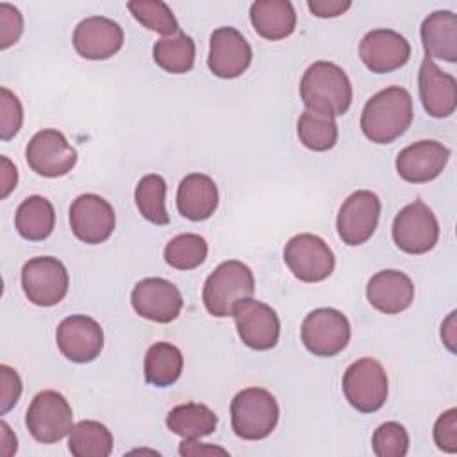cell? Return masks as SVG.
<instances>
[{
	"label": "cell",
	"instance_id": "6da1fadb",
	"mask_svg": "<svg viewBox=\"0 0 457 457\" xmlns=\"http://www.w3.org/2000/svg\"><path fill=\"white\" fill-rule=\"evenodd\" d=\"M412 96L405 87L389 86L375 93L361 112L362 134L377 145H387L405 134L412 123Z\"/></svg>",
	"mask_w": 457,
	"mask_h": 457
},
{
	"label": "cell",
	"instance_id": "8fae6325",
	"mask_svg": "<svg viewBox=\"0 0 457 457\" xmlns=\"http://www.w3.org/2000/svg\"><path fill=\"white\" fill-rule=\"evenodd\" d=\"M25 159L30 170L41 177L55 179L70 173L77 164V150L57 129L36 132L27 148Z\"/></svg>",
	"mask_w": 457,
	"mask_h": 457
},
{
	"label": "cell",
	"instance_id": "83f0119b",
	"mask_svg": "<svg viewBox=\"0 0 457 457\" xmlns=\"http://www.w3.org/2000/svg\"><path fill=\"white\" fill-rule=\"evenodd\" d=\"M182 352L166 341L154 343L145 355V380L155 387L175 384L182 373Z\"/></svg>",
	"mask_w": 457,
	"mask_h": 457
},
{
	"label": "cell",
	"instance_id": "7a4b0ae2",
	"mask_svg": "<svg viewBox=\"0 0 457 457\" xmlns=\"http://www.w3.org/2000/svg\"><path fill=\"white\" fill-rule=\"evenodd\" d=\"M300 98L305 111L336 118L350 109L353 89L341 66L330 61H316L302 75Z\"/></svg>",
	"mask_w": 457,
	"mask_h": 457
},
{
	"label": "cell",
	"instance_id": "ba28073f",
	"mask_svg": "<svg viewBox=\"0 0 457 457\" xmlns=\"http://www.w3.org/2000/svg\"><path fill=\"white\" fill-rule=\"evenodd\" d=\"M300 336L312 355L334 357L346 348L352 330L348 318L341 311L320 307L303 318Z\"/></svg>",
	"mask_w": 457,
	"mask_h": 457
},
{
	"label": "cell",
	"instance_id": "7bdbcfd3",
	"mask_svg": "<svg viewBox=\"0 0 457 457\" xmlns=\"http://www.w3.org/2000/svg\"><path fill=\"white\" fill-rule=\"evenodd\" d=\"M441 339L448 346L450 352H455V311L441 325Z\"/></svg>",
	"mask_w": 457,
	"mask_h": 457
},
{
	"label": "cell",
	"instance_id": "5b68a950",
	"mask_svg": "<svg viewBox=\"0 0 457 457\" xmlns=\"http://www.w3.org/2000/svg\"><path fill=\"white\" fill-rule=\"evenodd\" d=\"M341 386L348 403L362 414L378 411L387 400L386 370L371 357H362L352 362L343 375Z\"/></svg>",
	"mask_w": 457,
	"mask_h": 457
},
{
	"label": "cell",
	"instance_id": "5bb4252c",
	"mask_svg": "<svg viewBox=\"0 0 457 457\" xmlns=\"http://www.w3.org/2000/svg\"><path fill=\"white\" fill-rule=\"evenodd\" d=\"M239 339L252 350H271L278 343L280 320L264 302L246 298L232 311Z\"/></svg>",
	"mask_w": 457,
	"mask_h": 457
},
{
	"label": "cell",
	"instance_id": "60d3db41",
	"mask_svg": "<svg viewBox=\"0 0 457 457\" xmlns=\"http://www.w3.org/2000/svg\"><path fill=\"white\" fill-rule=\"evenodd\" d=\"M18 182V170L16 166L5 157H0V198H7L9 193L16 187Z\"/></svg>",
	"mask_w": 457,
	"mask_h": 457
},
{
	"label": "cell",
	"instance_id": "ac0fdd59",
	"mask_svg": "<svg viewBox=\"0 0 457 457\" xmlns=\"http://www.w3.org/2000/svg\"><path fill=\"white\" fill-rule=\"evenodd\" d=\"M125 34L120 23L105 16H89L79 21L73 30V48L87 61L112 57L123 46Z\"/></svg>",
	"mask_w": 457,
	"mask_h": 457
},
{
	"label": "cell",
	"instance_id": "d6986e66",
	"mask_svg": "<svg viewBox=\"0 0 457 457\" xmlns=\"http://www.w3.org/2000/svg\"><path fill=\"white\" fill-rule=\"evenodd\" d=\"M359 57L370 71L389 73L409 61L411 43L396 30L375 29L361 39Z\"/></svg>",
	"mask_w": 457,
	"mask_h": 457
},
{
	"label": "cell",
	"instance_id": "b9f144b4",
	"mask_svg": "<svg viewBox=\"0 0 457 457\" xmlns=\"http://www.w3.org/2000/svg\"><path fill=\"white\" fill-rule=\"evenodd\" d=\"M180 455H209V453H221L227 455V450L220 446H207V445H198L196 439H184L179 446Z\"/></svg>",
	"mask_w": 457,
	"mask_h": 457
},
{
	"label": "cell",
	"instance_id": "484cf974",
	"mask_svg": "<svg viewBox=\"0 0 457 457\" xmlns=\"http://www.w3.org/2000/svg\"><path fill=\"white\" fill-rule=\"evenodd\" d=\"M14 227L27 241L46 239L55 227V211L52 202L41 195L27 196L16 209Z\"/></svg>",
	"mask_w": 457,
	"mask_h": 457
},
{
	"label": "cell",
	"instance_id": "ffe728a7",
	"mask_svg": "<svg viewBox=\"0 0 457 457\" xmlns=\"http://www.w3.org/2000/svg\"><path fill=\"white\" fill-rule=\"evenodd\" d=\"M450 150L434 139H421L405 146L395 161L396 173L411 184H425L437 179L448 164Z\"/></svg>",
	"mask_w": 457,
	"mask_h": 457
},
{
	"label": "cell",
	"instance_id": "f1b7e54d",
	"mask_svg": "<svg viewBox=\"0 0 457 457\" xmlns=\"http://www.w3.org/2000/svg\"><path fill=\"white\" fill-rule=\"evenodd\" d=\"M154 61L159 68L168 73H187L195 66L196 46L191 36L184 32H177L173 36H166L154 45L152 50Z\"/></svg>",
	"mask_w": 457,
	"mask_h": 457
},
{
	"label": "cell",
	"instance_id": "1f68e13d",
	"mask_svg": "<svg viewBox=\"0 0 457 457\" xmlns=\"http://www.w3.org/2000/svg\"><path fill=\"white\" fill-rule=\"evenodd\" d=\"M296 134L300 143L312 152H327L337 143V123L334 118L303 111L296 121Z\"/></svg>",
	"mask_w": 457,
	"mask_h": 457
},
{
	"label": "cell",
	"instance_id": "7402d4cb",
	"mask_svg": "<svg viewBox=\"0 0 457 457\" xmlns=\"http://www.w3.org/2000/svg\"><path fill=\"white\" fill-rule=\"evenodd\" d=\"M366 298L384 314H400L414 300V284L403 271L382 270L368 280Z\"/></svg>",
	"mask_w": 457,
	"mask_h": 457
},
{
	"label": "cell",
	"instance_id": "74e56055",
	"mask_svg": "<svg viewBox=\"0 0 457 457\" xmlns=\"http://www.w3.org/2000/svg\"><path fill=\"white\" fill-rule=\"evenodd\" d=\"M21 32H23L21 12L14 5L2 2L0 4V48L5 50L12 46L20 39Z\"/></svg>",
	"mask_w": 457,
	"mask_h": 457
},
{
	"label": "cell",
	"instance_id": "8d00e7d4",
	"mask_svg": "<svg viewBox=\"0 0 457 457\" xmlns=\"http://www.w3.org/2000/svg\"><path fill=\"white\" fill-rule=\"evenodd\" d=\"M434 443L446 453L457 452V409L445 411L434 423Z\"/></svg>",
	"mask_w": 457,
	"mask_h": 457
},
{
	"label": "cell",
	"instance_id": "d590c367",
	"mask_svg": "<svg viewBox=\"0 0 457 457\" xmlns=\"http://www.w3.org/2000/svg\"><path fill=\"white\" fill-rule=\"evenodd\" d=\"M0 139H12L23 123V107L20 98L7 87L0 89Z\"/></svg>",
	"mask_w": 457,
	"mask_h": 457
},
{
	"label": "cell",
	"instance_id": "836d02e7",
	"mask_svg": "<svg viewBox=\"0 0 457 457\" xmlns=\"http://www.w3.org/2000/svg\"><path fill=\"white\" fill-rule=\"evenodd\" d=\"M127 9L143 27L152 32L173 36L180 30L175 14L161 0H130L127 2Z\"/></svg>",
	"mask_w": 457,
	"mask_h": 457
},
{
	"label": "cell",
	"instance_id": "ee69618b",
	"mask_svg": "<svg viewBox=\"0 0 457 457\" xmlns=\"http://www.w3.org/2000/svg\"><path fill=\"white\" fill-rule=\"evenodd\" d=\"M0 432H2V448H0L2 453L4 455L16 453V448H18L16 436L11 432V428H9V425L5 421H0Z\"/></svg>",
	"mask_w": 457,
	"mask_h": 457
},
{
	"label": "cell",
	"instance_id": "603a6c76",
	"mask_svg": "<svg viewBox=\"0 0 457 457\" xmlns=\"http://www.w3.org/2000/svg\"><path fill=\"white\" fill-rule=\"evenodd\" d=\"M218 207L216 182L205 173L186 175L177 187V209L180 216L191 221H204Z\"/></svg>",
	"mask_w": 457,
	"mask_h": 457
},
{
	"label": "cell",
	"instance_id": "f546056e",
	"mask_svg": "<svg viewBox=\"0 0 457 457\" xmlns=\"http://www.w3.org/2000/svg\"><path fill=\"white\" fill-rule=\"evenodd\" d=\"M68 450L75 457H109L112 434L100 421L82 420L68 434Z\"/></svg>",
	"mask_w": 457,
	"mask_h": 457
},
{
	"label": "cell",
	"instance_id": "52a82bcc",
	"mask_svg": "<svg viewBox=\"0 0 457 457\" xmlns=\"http://www.w3.org/2000/svg\"><path fill=\"white\" fill-rule=\"evenodd\" d=\"M395 245L411 255L430 252L439 239V223L432 209L423 200L407 204L393 220Z\"/></svg>",
	"mask_w": 457,
	"mask_h": 457
},
{
	"label": "cell",
	"instance_id": "44dd1931",
	"mask_svg": "<svg viewBox=\"0 0 457 457\" xmlns=\"http://www.w3.org/2000/svg\"><path fill=\"white\" fill-rule=\"evenodd\" d=\"M418 91L425 112L432 118H448L457 107V80L425 57L418 71Z\"/></svg>",
	"mask_w": 457,
	"mask_h": 457
},
{
	"label": "cell",
	"instance_id": "9c48e42d",
	"mask_svg": "<svg viewBox=\"0 0 457 457\" xmlns=\"http://www.w3.org/2000/svg\"><path fill=\"white\" fill-rule=\"evenodd\" d=\"M284 262L298 280L314 284L332 275L336 257L330 246L320 236L302 232L286 243Z\"/></svg>",
	"mask_w": 457,
	"mask_h": 457
},
{
	"label": "cell",
	"instance_id": "e575fe53",
	"mask_svg": "<svg viewBox=\"0 0 457 457\" xmlns=\"http://www.w3.org/2000/svg\"><path fill=\"white\" fill-rule=\"evenodd\" d=\"M371 448L377 457H403L409 452V434L402 423L386 421L375 428Z\"/></svg>",
	"mask_w": 457,
	"mask_h": 457
},
{
	"label": "cell",
	"instance_id": "4dcf8cb0",
	"mask_svg": "<svg viewBox=\"0 0 457 457\" xmlns=\"http://www.w3.org/2000/svg\"><path fill=\"white\" fill-rule=\"evenodd\" d=\"M134 200L139 214L154 225H168L170 214L166 211V182L157 173H148L139 179L134 189Z\"/></svg>",
	"mask_w": 457,
	"mask_h": 457
},
{
	"label": "cell",
	"instance_id": "e0dca14e",
	"mask_svg": "<svg viewBox=\"0 0 457 457\" xmlns=\"http://www.w3.org/2000/svg\"><path fill=\"white\" fill-rule=\"evenodd\" d=\"M252 62V46L234 27H218L209 39L207 66L220 79L243 75Z\"/></svg>",
	"mask_w": 457,
	"mask_h": 457
},
{
	"label": "cell",
	"instance_id": "30bf717a",
	"mask_svg": "<svg viewBox=\"0 0 457 457\" xmlns=\"http://www.w3.org/2000/svg\"><path fill=\"white\" fill-rule=\"evenodd\" d=\"M68 286V270L57 257H32L21 268V287L34 305H57L66 296Z\"/></svg>",
	"mask_w": 457,
	"mask_h": 457
},
{
	"label": "cell",
	"instance_id": "4fadbf2b",
	"mask_svg": "<svg viewBox=\"0 0 457 457\" xmlns=\"http://www.w3.org/2000/svg\"><path fill=\"white\" fill-rule=\"evenodd\" d=\"M70 227L82 243L100 245L114 232L116 214L105 198L95 193H84L70 205Z\"/></svg>",
	"mask_w": 457,
	"mask_h": 457
},
{
	"label": "cell",
	"instance_id": "3957f363",
	"mask_svg": "<svg viewBox=\"0 0 457 457\" xmlns=\"http://www.w3.org/2000/svg\"><path fill=\"white\" fill-rule=\"evenodd\" d=\"M255 291V278L252 270L236 259L225 261L214 268L205 278L202 300L209 314L216 318L232 316L234 307L252 298Z\"/></svg>",
	"mask_w": 457,
	"mask_h": 457
},
{
	"label": "cell",
	"instance_id": "cb8c5ba5",
	"mask_svg": "<svg viewBox=\"0 0 457 457\" xmlns=\"http://www.w3.org/2000/svg\"><path fill=\"white\" fill-rule=\"evenodd\" d=\"M423 50L428 59L457 61V16L452 11H434L420 29Z\"/></svg>",
	"mask_w": 457,
	"mask_h": 457
},
{
	"label": "cell",
	"instance_id": "ab89813d",
	"mask_svg": "<svg viewBox=\"0 0 457 457\" xmlns=\"http://www.w3.org/2000/svg\"><path fill=\"white\" fill-rule=\"evenodd\" d=\"M309 11L318 18H337L352 7L350 0H309Z\"/></svg>",
	"mask_w": 457,
	"mask_h": 457
},
{
	"label": "cell",
	"instance_id": "d6a6232c",
	"mask_svg": "<svg viewBox=\"0 0 457 457\" xmlns=\"http://www.w3.org/2000/svg\"><path fill=\"white\" fill-rule=\"evenodd\" d=\"M207 241L200 234L186 232L171 237L164 246V261L175 270H195L207 257Z\"/></svg>",
	"mask_w": 457,
	"mask_h": 457
},
{
	"label": "cell",
	"instance_id": "f35d334b",
	"mask_svg": "<svg viewBox=\"0 0 457 457\" xmlns=\"http://www.w3.org/2000/svg\"><path fill=\"white\" fill-rule=\"evenodd\" d=\"M0 414H7L20 400L21 395V378L7 364L0 366Z\"/></svg>",
	"mask_w": 457,
	"mask_h": 457
},
{
	"label": "cell",
	"instance_id": "8992f818",
	"mask_svg": "<svg viewBox=\"0 0 457 457\" xmlns=\"http://www.w3.org/2000/svg\"><path fill=\"white\" fill-rule=\"evenodd\" d=\"M25 425L37 443L54 445L71 432L73 412L61 393L45 389L32 398L25 414Z\"/></svg>",
	"mask_w": 457,
	"mask_h": 457
},
{
	"label": "cell",
	"instance_id": "4316f807",
	"mask_svg": "<svg viewBox=\"0 0 457 457\" xmlns=\"http://www.w3.org/2000/svg\"><path fill=\"white\" fill-rule=\"evenodd\" d=\"M170 432L184 439H198L211 436L218 427V416L205 403L187 402L175 405L166 416Z\"/></svg>",
	"mask_w": 457,
	"mask_h": 457
},
{
	"label": "cell",
	"instance_id": "d4e9b609",
	"mask_svg": "<svg viewBox=\"0 0 457 457\" xmlns=\"http://www.w3.org/2000/svg\"><path fill=\"white\" fill-rule=\"evenodd\" d=\"M250 21L261 37L280 41L295 32L296 12L287 0H257L250 5Z\"/></svg>",
	"mask_w": 457,
	"mask_h": 457
},
{
	"label": "cell",
	"instance_id": "2e32d148",
	"mask_svg": "<svg viewBox=\"0 0 457 457\" xmlns=\"http://www.w3.org/2000/svg\"><path fill=\"white\" fill-rule=\"evenodd\" d=\"M130 303L141 318L155 323H171L180 314L184 300L179 287L170 280L146 277L134 286Z\"/></svg>",
	"mask_w": 457,
	"mask_h": 457
},
{
	"label": "cell",
	"instance_id": "277c9868",
	"mask_svg": "<svg viewBox=\"0 0 457 457\" xmlns=\"http://www.w3.org/2000/svg\"><path fill=\"white\" fill-rule=\"evenodd\" d=\"M278 403L264 387H246L230 403V423L237 437L259 441L268 437L278 423Z\"/></svg>",
	"mask_w": 457,
	"mask_h": 457
},
{
	"label": "cell",
	"instance_id": "9a60e30c",
	"mask_svg": "<svg viewBox=\"0 0 457 457\" xmlns=\"http://www.w3.org/2000/svg\"><path fill=\"white\" fill-rule=\"evenodd\" d=\"M55 343L68 361L86 364L100 355L104 348V330L91 316L71 314L57 325Z\"/></svg>",
	"mask_w": 457,
	"mask_h": 457
},
{
	"label": "cell",
	"instance_id": "7c38bea8",
	"mask_svg": "<svg viewBox=\"0 0 457 457\" xmlns=\"http://www.w3.org/2000/svg\"><path fill=\"white\" fill-rule=\"evenodd\" d=\"M380 209V200L373 191H353L341 204L336 220V228L343 243L348 246H359L366 243L378 225Z\"/></svg>",
	"mask_w": 457,
	"mask_h": 457
}]
</instances>
